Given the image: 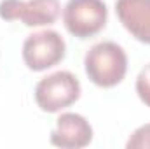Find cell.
I'll return each instance as SVG.
<instances>
[{"label": "cell", "instance_id": "6da1fadb", "mask_svg": "<svg viewBox=\"0 0 150 149\" xmlns=\"http://www.w3.org/2000/svg\"><path fill=\"white\" fill-rule=\"evenodd\" d=\"M84 69L89 81L100 88L120 84L127 72V54L112 40L94 44L84 56Z\"/></svg>", "mask_w": 150, "mask_h": 149}, {"label": "cell", "instance_id": "7a4b0ae2", "mask_svg": "<svg viewBox=\"0 0 150 149\" xmlns=\"http://www.w3.org/2000/svg\"><path fill=\"white\" fill-rule=\"evenodd\" d=\"M82 86L79 77L68 70H59L42 77L35 86V102L38 109L49 114L63 111L80 98Z\"/></svg>", "mask_w": 150, "mask_h": 149}, {"label": "cell", "instance_id": "3957f363", "mask_svg": "<svg viewBox=\"0 0 150 149\" xmlns=\"http://www.w3.org/2000/svg\"><path fill=\"white\" fill-rule=\"evenodd\" d=\"M108 21L103 0H68L63 7V25L70 35L86 40L98 35Z\"/></svg>", "mask_w": 150, "mask_h": 149}, {"label": "cell", "instance_id": "277c9868", "mask_svg": "<svg viewBox=\"0 0 150 149\" xmlns=\"http://www.w3.org/2000/svg\"><path fill=\"white\" fill-rule=\"evenodd\" d=\"M21 54L30 70L44 72L65 60L67 42L56 30H40L25 39Z\"/></svg>", "mask_w": 150, "mask_h": 149}, {"label": "cell", "instance_id": "5b68a950", "mask_svg": "<svg viewBox=\"0 0 150 149\" xmlns=\"http://www.w3.org/2000/svg\"><path fill=\"white\" fill-rule=\"evenodd\" d=\"M61 16L59 0H2L0 19L21 21L25 27H49Z\"/></svg>", "mask_w": 150, "mask_h": 149}, {"label": "cell", "instance_id": "8992f818", "mask_svg": "<svg viewBox=\"0 0 150 149\" xmlns=\"http://www.w3.org/2000/svg\"><path fill=\"white\" fill-rule=\"evenodd\" d=\"M93 126L82 114L63 112L51 132V144L61 149H82L93 142Z\"/></svg>", "mask_w": 150, "mask_h": 149}, {"label": "cell", "instance_id": "52a82bcc", "mask_svg": "<svg viewBox=\"0 0 150 149\" xmlns=\"http://www.w3.org/2000/svg\"><path fill=\"white\" fill-rule=\"evenodd\" d=\"M115 12L131 37L150 46V0H117Z\"/></svg>", "mask_w": 150, "mask_h": 149}, {"label": "cell", "instance_id": "ba28073f", "mask_svg": "<svg viewBox=\"0 0 150 149\" xmlns=\"http://www.w3.org/2000/svg\"><path fill=\"white\" fill-rule=\"evenodd\" d=\"M127 149H150V123L138 126L126 142Z\"/></svg>", "mask_w": 150, "mask_h": 149}, {"label": "cell", "instance_id": "9c48e42d", "mask_svg": "<svg viewBox=\"0 0 150 149\" xmlns=\"http://www.w3.org/2000/svg\"><path fill=\"white\" fill-rule=\"evenodd\" d=\"M134 88H136L138 98H140L147 107H150V63H147V65L140 70V74L136 77Z\"/></svg>", "mask_w": 150, "mask_h": 149}]
</instances>
